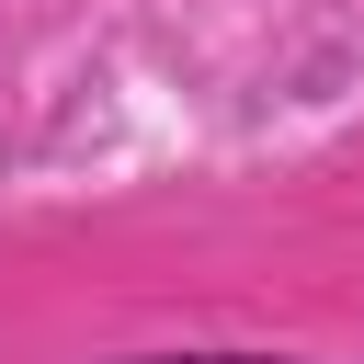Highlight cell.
Returning <instances> with one entry per match:
<instances>
[{"mask_svg": "<svg viewBox=\"0 0 364 364\" xmlns=\"http://www.w3.org/2000/svg\"><path fill=\"white\" fill-rule=\"evenodd\" d=\"M136 364H284V353H136Z\"/></svg>", "mask_w": 364, "mask_h": 364, "instance_id": "obj_1", "label": "cell"}]
</instances>
